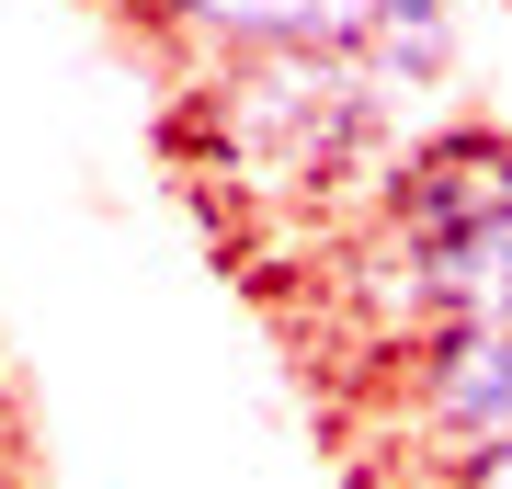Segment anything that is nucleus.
I'll return each mask as SVG.
<instances>
[{"label":"nucleus","instance_id":"f257e3e1","mask_svg":"<svg viewBox=\"0 0 512 489\" xmlns=\"http://www.w3.org/2000/svg\"><path fill=\"white\" fill-rule=\"evenodd\" d=\"M399 91H387L353 46H319V57H251V69H205L183 126H217V160L251 171L262 194H308V182H342V171H387L399 160Z\"/></svg>","mask_w":512,"mask_h":489},{"label":"nucleus","instance_id":"f03ea898","mask_svg":"<svg viewBox=\"0 0 512 489\" xmlns=\"http://www.w3.org/2000/svg\"><path fill=\"white\" fill-rule=\"evenodd\" d=\"M512 217V137L490 114H444V126L399 137V160L376 171V251H456V239Z\"/></svg>","mask_w":512,"mask_h":489},{"label":"nucleus","instance_id":"7ed1b4c3","mask_svg":"<svg viewBox=\"0 0 512 489\" xmlns=\"http://www.w3.org/2000/svg\"><path fill=\"white\" fill-rule=\"evenodd\" d=\"M353 308H365L376 353H410L433 330H490L512 319V217L456 239V251H353Z\"/></svg>","mask_w":512,"mask_h":489},{"label":"nucleus","instance_id":"20e7f679","mask_svg":"<svg viewBox=\"0 0 512 489\" xmlns=\"http://www.w3.org/2000/svg\"><path fill=\"white\" fill-rule=\"evenodd\" d=\"M387 410L399 433L433 455H478V444H512V319L490 330H433V342L387 353Z\"/></svg>","mask_w":512,"mask_h":489},{"label":"nucleus","instance_id":"39448f33","mask_svg":"<svg viewBox=\"0 0 512 489\" xmlns=\"http://www.w3.org/2000/svg\"><path fill=\"white\" fill-rule=\"evenodd\" d=\"M137 35L183 69H251V57H319L365 35V0H126Z\"/></svg>","mask_w":512,"mask_h":489},{"label":"nucleus","instance_id":"423d86ee","mask_svg":"<svg viewBox=\"0 0 512 489\" xmlns=\"http://www.w3.org/2000/svg\"><path fill=\"white\" fill-rule=\"evenodd\" d=\"M353 57H365L399 103H433V91L456 80V0H365Z\"/></svg>","mask_w":512,"mask_h":489},{"label":"nucleus","instance_id":"0eeeda50","mask_svg":"<svg viewBox=\"0 0 512 489\" xmlns=\"http://www.w3.org/2000/svg\"><path fill=\"white\" fill-rule=\"evenodd\" d=\"M421 489H512V444H478V455H433Z\"/></svg>","mask_w":512,"mask_h":489}]
</instances>
